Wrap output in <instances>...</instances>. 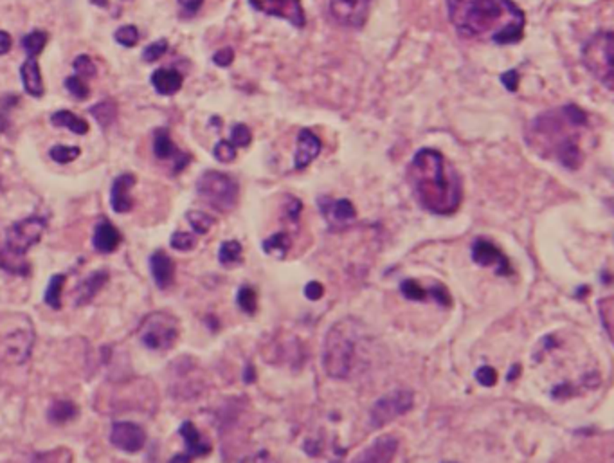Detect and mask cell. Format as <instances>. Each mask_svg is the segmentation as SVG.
<instances>
[{
  "label": "cell",
  "instance_id": "obj_55",
  "mask_svg": "<svg viewBox=\"0 0 614 463\" xmlns=\"http://www.w3.org/2000/svg\"><path fill=\"white\" fill-rule=\"evenodd\" d=\"M11 47H13V40L11 37H9V32L0 31V56H2V54H8L9 51H11Z\"/></svg>",
  "mask_w": 614,
  "mask_h": 463
},
{
  "label": "cell",
  "instance_id": "obj_38",
  "mask_svg": "<svg viewBox=\"0 0 614 463\" xmlns=\"http://www.w3.org/2000/svg\"><path fill=\"white\" fill-rule=\"evenodd\" d=\"M400 292L409 301H426L429 298L427 296V289H423L416 279H404L400 283Z\"/></svg>",
  "mask_w": 614,
  "mask_h": 463
},
{
  "label": "cell",
  "instance_id": "obj_32",
  "mask_svg": "<svg viewBox=\"0 0 614 463\" xmlns=\"http://www.w3.org/2000/svg\"><path fill=\"white\" fill-rule=\"evenodd\" d=\"M241 243L238 240H225L218 249V262L224 267H233L241 262Z\"/></svg>",
  "mask_w": 614,
  "mask_h": 463
},
{
  "label": "cell",
  "instance_id": "obj_16",
  "mask_svg": "<svg viewBox=\"0 0 614 463\" xmlns=\"http://www.w3.org/2000/svg\"><path fill=\"white\" fill-rule=\"evenodd\" d=\"M321 139H319L312 130L303 128L297 136V145H296V153H294V168L296 169H305L312 164L315 159L319 157L321 153Z\"/></svg>",
  "mask_w": 614,
  "mask_h": 463
},
{
  "label": "cell",
  "instance_id": "obj_7",
  "mask_svg": "<svg viewBox=\"0 0 614 463\" xmlns=\"http://www.w3.org/2000/svg\"><path fill=\"white\" fill-rule=\"evenodd\" d=\"M45 229H47V218L42 215H29L6 229L4 247L15 256L25 258L28 251L40 242Z\"/></svg>",
  "mask_w": 614,
  "mask_h": 463
},
{
  "label": "cell",
  "instance_id": "obj_19",
  "mask_svg": "<svg viewBox=\"0 0 614 463\" xmlns=\"http://www.w3.org/2000/svg\"><path fill=\"white\" fill-rule=\"evenodd\" d=\"M150 272L155 282V285L161 290L169 289L175 282V262L169 258V254L164 251H155L148 260Z\"/></svg>",
  "mask_w": 614,
  "mask_h": 463
},
{
  "label": "cell",
  "instance_id": "obj_20",
  "mask_svg": "<svg viewBox=\"0 0 614 463\" xmlns=\"http://www.w3.org/2000/svg\"><path fill=\"white\" fill-rule=\"evenodd\" d=\"M110 274L107 269L94 270L92 274H89L83 282L78 283L76 294H74V305L76 306H85L89 305L97 294H100L103 287L109 282Z\"/></svg>",
  "mask_w": 614,
  "mask_h": 463
},
{
  "label": "cell",
  "instance_id": "obj_58",
  "mask_svg": "<svg viewBox=\"0 0 614 463\" xmlns=\"http://www.w3.org/2000/svg\"><path fill=\"white\" fill-rule=\"evenodd\" d=\"M191 458H193V456H189V455H175V456H173V458H171V459H169V462H173V463L191 462Z\"/></svg>",
  "mask_w": 614,
  "mask_h": 463
},
{
  "label": "cell",
  "instance_id": "obj_9",
  "mask_svg": "<svg viewBox=\"0 0 614 463\" xmlns=\"http://www.w3.org/2000/svg\"><path fill=\"white\" fill-rule=\"evenodd\" d=\"M414 406V395L409 390H395L380 397L370 411V423L375 429L387 426L398 416L407 415Z\"/></svg>",
  "mask_w": 614,
  "mask_h": 463
},
{
  "label": "cell",
  "instance_id": "obj_14",
  "mask_svg": "<svg viewBox=\"0 0 614 463\" xmlns=\"http://www.w3.org/2000/svg\"><path fill=\"white\" fill-rule=\"evenodd\" d=\"M110 443L125 452H139L146 443V433L133 422H114L110 431Z\"/></svg>",
  "mask_w": 614,
  "mask_h": 463
},
{
  "label": "cell",
  "instance_id": "obj_57",
  "mask_svg": "<svg viewBox=\"0 0 614 463\" xmlns=\"http://www.w3.org/2000/svg\"><path fill=\"white\" fill-rule=\"evenodd\" d=\"M541 344L544 347V351H550L553 350V348H557V341H555L553 335H546V337L542 339Z\"/></svg>",
  "mask_w": 614,
  "mask_h": 463
},
{
  "label": "cell",
  "instance_id": "obj_50",
  "mask_svg": "<svg viewBox=\"0 0 614 463\" xmlns=\"http://www.w3.org/2000/svg\"><path fill=\"white\" fill-rule=\"evenodd\" d=\"M233 60H234V53L231 47L220 49V51L213 56V61L218 65V67H229V65L233 64Z\"/></svg>",
  "mask_w": 614,
  "mask_h": 463
},
{
  "label": "cell",
  "instance_id": "obj_29",
  "mask_svg": "<svg viewBox=\"0 0 614 463\" xmlns=\"http://www.w3.org/2000/svg\"><path fill=\"white\" fill-rule=\"evenodd\" d=\"M89 114L96 119L97 123H100L101 128H109V126L116 121L117 117L116 101L112 100L100 101V103H96L94 107H90Z\"/></svg>",
  "mask_w": 614,
  "mask_h": 463
},
{
  "label": "cell",
  "instance_id": "obj_45",
  "mask_svg": "<svg viewBox=\"0 0 614 463\" xmlns=\"http://www.w3.org/2000/svg\"><path fill=\"white\" fill-rule=\"evenodd\" d=\"M166 51H168V40L162 38V40H157L153 42V44H150L148 47L145 49L143 58H145V61H148V64H153V61H157L161 56H164Z\"/></svg>",
  "mask_w": 614,
  "mask_h": 463
},
{
  "label": "cell",
  "instance_id": "obj_17",
  "mask_svg": "<svg viewBox=\"0 0 614 463\" xmlns=\"http://www.w3.org/2000/svg\"><path fill=\"white\" fill-rule=\"evenodd\" d=\"M136 184V175L133 174H121L114 179L112 190H110V208L114 213L125 215L130 213L133 208V198L130 197V190Z\"/></svg>",
  "mask_w": 614,
  "mask_h": 463
},
{
  "label": "cell",
  "instance_id": "obj_60",
  "mask_svg": "<svg viewBox=\"0 0 614 463\" xmlns=\"http://www.w3.org/2000/svg\"><path fill=\"white\" fill-rule=\"evenodd\" d=\"M94 6H97V8H107L109 6V0H90Z\"/></svg>",
  "mask_w": 614,
  "mask_h": 463
},
{
  "label": "cell",
  "instance_id": "obj_33",
  "mask_svg": "<svg viewBox=\"0 0 614 463\" xmlns=\"http://www.w3.org/2000/svg\"><path fill=\"white\" fill-rule=\"evenodd\" d=\"M47 32L40 31V29H35L29 35H25L22 38V47H24L25 54L29 58H37L38 54H42V51L45 49V44H47Z\"/></svg>",
  "mask_w": 614,
  "mask_h": 463
},
{
  "label": "cell",
  "instance_id": "obj_26",
  "mask_svg": "<svg viewBox=\"0 0 614 463\" xmlns=\"http://www.w3.org/2000/svg\"><path fill=\"white\" fill-rule=\"evenodd\" d=\"M51 123L58 128H67L71 132L78 133V136H85L89 133V123L78 117L76 114H73L71 110H58L51 116Z\"/></svg>",
  "mask_w": 614,
  "mask_h": 463
},
{
  "label": "cell",
  "instance_id": "obj_52",
  "mask_svg": "<svg viewBox=\"0 0 614 463\" xmlns=\"http://www.w3.org/2000/svg\"><path fill=\"white\" fill-rule=\"evenodd\" d=\"M501 83L505 85L506 90H510V92H515L519 87V74L517 71H508V73L501 74Z\"/></svg>",
  "mask_w": 614,
  "mask_h": 463
},
{
  "label": "cell",
  "instance_id": "obj_37",
  "mask_svg": "<svg viewBox=\"0 0 614 463\" xmlns=\"http://www.w3.org/2000/svg\"><path fill=\"white\" fill-rule=\"evenodd\" d=\"M20 97L15 96V94H6V96H0V133L8 132V128L11 126V112L13 107L18 105Z\"/></svg>",
  "mask_w": 614,
  "mask_h": 463
},
{
  "label": "cell",
  "instance_id": "obj_34",
  "mask_svg": "<svg viewBox=\"0 0 614 463\" xmlns=\"http://www.w3.org/2000/svg\"><path fill=\"white\" fill-rule=\"evenodd\" d=\"M186 218H188L191 229L195 231L197 234H207L209 231H211V227L215 226V222H217L213 217H211V215L204 213V211H198V210L188 211Z\"/></svg>",
  "mask_w": 614,
  "mask_h": 463
},
{
  "label": "cell",
  "instance_id": "obj_39",
  "mask_svg": "<svg viewBox=\"0 0 614 463\" xmlns=\"http://www.w3.org/2000/svg\"><path fill=\"white\" fill-rule=\"evenodd\" d=\"M169 243L175 251H181V253H188L197 247V238L193 234L186 233V231H175L169 238Z\"/></svg>",
  "mask_w": 614,
  "mask_h": 463
},
{
  "label": "cell",
  "instance_id": "obj_25",
  "mask_svg": "<svg viewBox=\"0 0 614 463\" xmlns=\"http://www.w3.org/2000/svg\"><path fill=\"white\" fill-rule=\"evenodd\" d=\"M179 435H181L182 440H184L189 456H205L211 452V445L202 438L197 426H195L193 422H189V420H186V422L181 423V427H179Z\"/></svg>",
  "mask_w": 614,
  "mask_h": 463
},
{
  "label": "cell",
  "instance_id": "obj_13",
  "mask_svg": "<svg viewBox=\"0 0 614 463\" xmlns=\"http://www.w3.org/2000/svg\"><path fill=\"white\" fill-rule=\"evenodd\" d=\"M470 256H472L474 263H478L481 267H492L495 265V274L498 276H510L512 267L508 258L505 256L501 249L498 246H494L488 240H476L472 243V251H470Z\"/></svg>",
  "mask_w": 614,
  "mask_h": 463
},
{
  "label": "cell",
  "instance_id": "obj_31",
  "mask_svg": "<svg viewBox=\"0 0 614 463\" xmlns=\"http://www.w3.org/2000/svg\"><path fill=\"white\" fill-rule=\"evenodd\" d=\"M65 279H67L65 274H54L49 279L47 289H45L44 294V303L51 306L52 311H60L61 308V292H64Z\"/></svg>",
  "mask_w": 614,
  "mask_h": 463
},
{
  "label": "cell",
  "instance_id": "obj_23",
  "mask_svg": "<svg viewBox=\"0 0 614 463\" xmlns=\"http://www.w3.org/2000/svg\"><path fill=\"white\" fill-rule=\"evenodd\" d=\"M20 78L24 83V89L29 96L42 97L45 92L44 78H42L40 65L37 58H28L20 67Z\"/></svg>",
  "mask_w": 614,
  "mask_h": 463
},
{
  "label": "cell",
  "instance_id": "obj_56",
  "mask_svg": "<svg viewBox=\"0 0 614 463\" xmlns=\"http://www.w3.org/2000/svg\"><path fill=\"white\" fill-rule=\"evenodd\" d=\"M254 380H256V370H254L253 364H247V368H245L243 371V383L253 384Z\"/></svg>",
  "mask_w": 614,
  "mask_h": 463
},
{
  "label": "cell",
  "instance_id": "obj_44",
  "mask_svg": "<svg viewBox=\"0 0 614 463\" xmlns=\"http://www.w3.org/2000/svg\"><path fill=\"white\" fill-rule=\"evenodd\" d=\"M73 67L80 78H94L97 74V67L87 54H80L76 60L73 61Z\"/></svg>",
  "mask_w": 614,
  "mask_h": 463
},
{
  "label": "cell",
  "instance_id": "obj_11",
  "mask_svg": "<svg viewBox=\"0 0 614 463\" xmlns=\"http://www.w3.org/2000/svg\"><path fill=\"white\" fill-rule=\"evenodd\" d=\"M249 2L256 11L263 15L282 18L297 29L305 28L306 18L301 0H249Z\"/></svg>",
  "mask_w": 614,
  "mask_h": 463
},
{
  "label": "cell",
  "instance_id": "obj_35",
  "mask_svg": "<svg viewBox=\"0 0 614 463\" xmlns=\"http://www.w3.org/2000/svg\"><path fill=\"white\" fill-rule=\"evenodd\" d=\"M236 303H238V306H240L241 312H245L247 315H254L256 314V308H258L256 290H254L253 287H249V285L240 287V290H238V294H236Z\"/></svg>",
  "mask_w": 614,
  "mask_h": 463
},
{
  "label": "cell",
  "instance_id": "obj_21",
  "mask_svg": "<svg viewBox=\"0 0 614 463\" xmlns=\"http://www.w3.org/2000/svg\"><path fill=\"white\" fill-rule=\"evenodd\" d=\"M121 233L117 231V227L114 226L112 222L101 220L97 222V226L94 227V236H92V246L97 253L101 254H110L114 251H117V247L121 246Z\"/></svg>",
  "mask_w": 614,
  "mask_h": 463
},
{
  "label": "cell",
  "instance_id": "obj_42",
  "mask_svg": "<svg viewBox=\"0 0 614 463\" xmlns=\"http://www.w3.org/2000/svg\"><path fill=\"white\" fill-rule=\"evenodd\" d=\"M251 141H253V132H251L249 126L243 125V123H238V125L233 126V130H231V143L236 148H245V146L251 145Z\"/></svg>",
  "mask_w": 614,
  "mask_h": 463
},
{
  "label": "cell",
  "instance_id": "obj_24",
  "mask_svg": "<svg viewBox=\"0 0 614 463\" xmlns=\"http://www.w3.org/2000/svg\"><path fill=\"white\" fill-rule=\"evenodd\" d=\"M150 81H152L153 89L161 96H173L182 89L184 76L175 68H157Z\"/></svg>",
  "mask_w": 614,
  "mask_h": 463
},
{
  "label": "cell",
  "instance_id": "obj_43",
  "mask_svg": "<svg viewBox=\"0 0 614 463\" xmlns=\"http://www.w3.org/2000/svg\"><path fill=\"white\" fill-rule=\"evenodd\" d=\"M117 44H121L123 47H133L139 42V31H137L136 25H123L116 31L114 35Z\"/></svg>",
  "mask_w": 614,
  "mask_h": 463
},
{
  "label": "cell",
  "instance_id": "obj_59",
  "mask_svg": "<svg viewBox=\"0 0 614 463\" xmlns=\"http://www.w3.org/2000/svg\"><path fill=\"white\" fill-rule=\"evenodd\" d=\"M519 371H521V366H519V364H517V366H515V368H512V370H510V375H508V377H506V379H508V380L515 379V377H517V375H519Z\"/></svg>",
  "mask_w": 614,
  "mask_h": 463
},
{
  "label": "cell",
  "instance_id": "obj_47",
  "mask_svg": "<svg viewBox=\"0 0 614 463\" xmlns=\"http://www.w3.org/2000/svg\"><path fill=\"white\" fill-rule=\"evenodd\" d=\"M427 296H429V298H433L434 301L438 303V305H442V306L452 305V301H450L449 290H447L445 285H440V283L434 287H431V289H427Z\"/></svg>",
  "mask_w": 614,
  "mask_h": 463
},
{
  "label": "cell",
  "instance_id": "obj_18",
  "mask_svg": "<svg viewBox=\"0 0 614 463\" xmlns=\"http://www.w3.org/2000/svg\"><path fill=\"white\" fill-rule=\"evenodd\" d=\"M398 451V440L395 436L384 435L378 436L370 447H366L361 455L355 458V462L364 463H384L391 462Z\"/></svg>",
  "mask_w": 614,
  "mask_h": 463
},
{
  "label": "cell",
  "instance_id": "obj_10",
  "mask_svg": "<svg viewBox=\"0 0 614 463\" xmlns=\"http://www.w3.org/2000/svg\"><path fill=\"white\" fill-rule=\"evenodd\" d=\"M2 350L15 364L28 363L31 357L32 342H35V328L32 323L24 314H16V327L2 335Z\"/></svg>",
  "mask_w": 614,
  "mask_h": 463
},
{
  "label": "cell",
  "instance_id": "obj_41",
  "mask_svg": "<svg viewBox=\"0 0 614 463\" xmlns=\"http://www.w3.org/2000/svg\"><path fill=\"white\" fill-rule=\"evenodd\" d=\"M65 89L68 90V94H71V96L76 97L78 101H85L90 94L89 87L85 85V81L81 80L80 76L67 78V80H65Z\"/></svg>",
  "mask_w": 614,
  "mask_h": 463
},
{
  "label": "cell",
  "instance_id": "obj_40",
  "mask_svg": "<svg viewBox=\"0 0 614 463\" xmlns=\"http://www.w3.org/2000/svg\"><path fill=\"white\" fill-rule=\"evenodd\" d=\"M213 155L218 162L229 164V162H233L234 159H236V146H234L231 141L222 139V141H218L217 145H215Z\"/></svg>",
  "mask_w": 614,
  "mask_h": 463
},
{
  "label": "cell",
  "instance_id": "obj_15",
  "mask_svg": "<svg viewBox=\"0 0 614 463\" xmlns=\"http://www.w3.org/2000/svg\"><path fill=\"white\" fill-rule=\"evenodd\" d=\"M153 153H155L157 159H162V161H173V174H181L182 169L191 162V155L175 146V143L171 141L169 137L168 128H157L153 133Z\"/></svg>",
  "mask_w": 614,
  "mask_h": 463
},
{
  "label": "cell",
  "instance_id": "obj_30",
  "mask_svg": "<svg viewBox=\"0 0 614 463\" xmlns=\"http://www.w3.org/2000/svg\"><path fill=\"white\" fill-rule=\"evenodd\" d=\"M290 246H292V242H290V238L287 233H276L272 234L270 238H267L265 242L261 243V249H263V253L270 254V256H274V258L277 260H283L289 254Z\"/></svg>",
  "mask_w": 614,
  "mask_h": 463
},
{
  "label": "cell",
  "instance_id": "obj_2",
  "mask_svg": "<svg viewBox=\"0 0 614 463\" xmlns=\"http://www.w3.org/2000/svg\"><path fill=\"white\" fill-rule=\"evenodd\" d=\"M587 126V114L577 105L544 112L535 119L526 133V141L544 159H555L566 169H578L584 162L580 148L582 130Z\"/></svg>",
  "mask_w": 614,
  "mask_h": 463
},
{
  "label": "cell",
  "instance_id": "obj_48",
  "mask_svg": "<svg viewBox=\"0 0 614 463\" xmlns=\"http://www.w3.org/2000/svg\"><path fill=\"white\" fill-rule=\"evenodd\" d=\"M598 311H600V321H602L603 328H606V332L610 337V328H613V325H610V315H613V298L602 299V301L598 303Z\"/></svg>",
  "mask_w": 614,
  "mask_h": 463
},
{
  "label": "cell",
  "instance_id": "obj_46",
  "mask_svg": "<svg viewBox=\"0 0 614 463\" xmlns=\"http://www.w3.org/2000/svg\"><path fill=\"white\" fill-rule=\"evenodd\" d=\"M476 380L485 387H494L498 384V371L492 366H481L476 371Z\"/></svg>",
  "mask_w": 614,
  "mask_h": 463
},
{
  "label": "cell",
  "instance_id": "obj_5",
  "mask_svg": "<svg viewBox=\"0 0 614 463\" xmlns=\"http://www.w3.org/2000/svg\"><path fill=\"white\" fill-rule=\"evenodd\" d=\"M195 186H197L198 197L204 198L213 210L227 213V211H233L236 208L240 188H238L236 181L227 174H222L217 169H207L197 179Z\"/></svg>",
  "mask_w": 614,
  "mask_h": 463
},
{
  "label": "cell",
  "instance_id": "obj_36",
  "mask_svg": "<svg viewBox=\"0 0 614 463\" xmlns=\"http://www.w3.org/2000/svg\"><path fill=\"white\" fill-rule=\"evenodd\" d=\"M81 155L80 146H67V145H54L49 150V157L58 164H68V162L76 161Z\"/></svg>",
  "mask_w": 614,
  "mask_h": 463
},
{
  "label": "cell",
  "instance_id": "obj_54",
  "mask_svg": "<svg viewBox=\"0 0 614 463\" xmlns=\"http://www.w3.org/2000/svg\"><path fill=\"white\" fill-rule=\"evenodd\" d=\"M179 4H181V8L184 9L188 15H195V13H198V9L202 8L204 0H179Z\"/></svg>",
  "mask_w": 614,
  "mask_h": 463
},
{
  "label": "cell",
  "instance_id": "obj_53",
  "mask_svg": "<svg viewBox=\"0 0 614 463\" xmlns=\"http://www.w3.org/2000/svg\"><path fill=\"white\" fill-rule=\"evenodd\" d=\"M303 210V204L299 198H290L289 204H287V215H289V218L292 222H296L297 218H299V213H301Z\"/></svg>",
  "mask_w": 614,
  "mask_h": 463
},
{
  "label": "cell",
  "instance_id": "obj_28",
  "mask_svg": "<svg viewBox=\"0 0 614 463\" xmlns=\"http://www.w3.org/2000/svg\"><path fill=\"white\" fill-rule=\"evenodd\" d=\"M0 269L13 274V276H29L31 274V265L28 260L15 256L4 246H0Z\"/></svg>",
  "mask_w": 614,
  "mask_h": 463
},
{
  "label": "cell",
  "instance_id": "obj_12",
  "mask_svg": "<svg viewBox=\"0 0 614 463\" xmlns=\"http://www.w3.org/2000/svg\"><path fill=\"white\" fill-rule=\"evenodd\" d=\"M371 0H330V15L344 28H364L370 15Z\"/></svg>",
  "mask_w": 614,
  "mask_h": 463
},
{
  "label": "cell",
  "instance_id": "obj_3",
  "mask_svg": "<svg viewBox=\"0 0 614 463\" xmlns=\"http://www.w3.org/2000/svg\"><path fill=\"white\" fill-rule=\"evenodd\" d=\"M413 193L423 210L449 217L459 210L463 200V182L458 169L445 161L442 152L422 148L414 153L407 169Z\"/></svg>",
  "mask_w": 614,
  "mask_h": 463
},
{
  "label": "cell",
  "instance_id": "obj_61",
  "mask_svg": "<svg viewBox=\"0 0 614 463\" xmlns=\"http://www.w3.org/2000/svg\"><path fill=\"white\" fill-rule=\"evenodd\" d=\"M0 190H2V179H0Z\"/></svg>",
  "mask_w": 614,
  "mask_h": 463
},
{
  "label": "cell",
  "instance_id": "obj_4",
  "mask_svg": "<svg viewBox=\"0 0 614 463\" xmlns=\"http://www.w3.org/2000/svg\"><path fill=\"white\" fill-rule=\"evenodd\" d=\"M362 335L364 328L355 318L339 319L330 327L323 342V368L328 377L346 380L354 375Z\"/></svg>",
  "mask_w": 614,
  "mask_h": 463
},
{
  "label": "cell",
  "instance_id": "obj_51",
  "mask_svg": "<svg viewBox=\"0 0 614 463\" xmlns=\"http://www.w3.org/2000/svg\"><path fill=\"white\" fill-rule=\"evenodd\" d=\"M574 395V386H571V384H560V386H555L553 391H551V399H557V400H566L570 399V397Z\"/></svg>",
  "mask_w": 614,
  "mask_h": 463
},
{
  "label": "cell",
  "instance_id": "obj_8",
  "mask_svg": "<svg viewBox=\"0 0 614 463\" xmlns=\"http://www.w3.org/2000/svg\"><path fill=\"white\" fill-rule=\"evenodd\" d=\"M139 337H141L143 344L150 350H169L179 337L177 321L166 314H152L143 323Z\"/></svg>",
  "mask_w": 614,
  "mask_h": 463
},
{
  "label": "cell",
  "instance_id": "obj_1",
  "mask_svg": "<svg viewBox=\"0 0 614 463\" xmlns=\"http://www.w3.org/2000/svg\"><path fill=\"white\" fill-rule=\"evenodd\" d=\"M447 11L452 28L466 40L512 45L524 37V11L514 0H447Z\"/></svg>",
  "mask_w": 614,
  "mask_h": 463
},
{
  "label": "cell",
  "instance_id": "obj_22",
  "mask_svg": "<svg viewBox=\"0 0 614 463\" xmlns=\"http://www.w3.org/2000/svg\"><path fill=\"white\" fill-rule=\"evenodd\" d=\"M319 210L325 217L332 218V220L339 222V224H344V222L354 220L357 217V211H355V205L351 204L349 198H341V200H332L328 197H319L318 198Z\"/></svg>",
  "mask_w": 614,
  "mask_h": 463
},
{
  "label": "cell",
  "instance_id": "obj_49",
  "mask_svg": "<svg viewBox=\"0 0 614 463\" xmlns=\"http://www.w3.org/2000/svg\"><path fill=\"white\" fill-rule=\"evenodd\" d=\"M305 296L310 301H319L325 296V287L319 282H310L305 287Z\"/></svg>",
  "mask_w": 614,
  "mask_h": 463
},
{
  "label": "cell",
  "instance_id": "obj_6",
  "mask_svg": "<svg viewBox=\"0 0 614 463\" xmlns=\"http://www.w3.org/2000/svg\"><path fill=\"white\" fill-rule=\"evenodd\" d=\"M582 61L606 89L613 90V32L600 31L584 44Z\"/></svg>",
  "mask_w": 614,
  "mask_h": 463
},
{
  "label": "cell",
  "instance_id": "obj_27",
  "mask_svg": "<svg viewBox=\"0 0 614 463\" xmlns=\"http://www.w3.org/2000/svg\"><path fill=\"white\" fill-rule=\"evenodd\" d=\"M78 416V407L73 400H54L47 409V420L54 426H64Z\"/></svg>",
  "mask_w": 614,
  "mask_h": 463
}]
</instances>
